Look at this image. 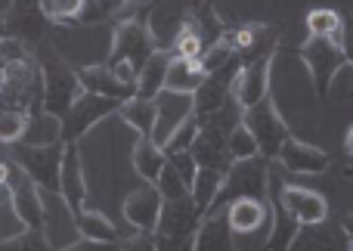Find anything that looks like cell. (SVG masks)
Instances as JSON below:
<instances>
[{
  "label": "cell",
  "instance_id": "obj_39",
  "mask_svg": "<svg viewBox=\"0 0 353 251\" xmlns=\"http://www.w3.org/2000/svg\"><path fill=\"white\" fill-rule=\"evenodd\" d=\"M124 251H159V245H155L152 236H137V239H130L124 245Z\"/></svg>",
  "mask_w": 353,
  "mask_h": 251
},
{
  "label": "cell",
  "instance_id": "obj_44",
  "mask_svg": "<svg viewBox=\"0 0 353 251\" xmlns=\"http://www.w3.org/2000/svg\"><path fill=\"white\" fill-rule=\"evenodd\" d=\"M350 251H353V248H350Z\"/></svg>",
  "mask_w": 353,
  "mask_h": 251
},
{
  "label": "cell",
  "instance_id": "obj_7",
  "mask_svg": "<svg viewBox=\"0 0 353 251\" xmlns=\"http://www.w3.org/2000/svg\"><path fill=\"white\" fill-rule=\"evenodd\" d=\"M301 56H304V62L310 66L319 93L329 90L335 72L344 66V59H347L344 50H341V43H338L335 37H310V41L304 43V50H301Z\"/></svg>",
  "mask_w": 353,
  "mask_h": 251
},
{
  "label": "cell",
  "instance_id": "obj_22",
  "mask_svg": "<svg viewBox=\"0 0 353 251\" xmlns=\"http://www.w3.org/2000/svg\"><path fill=\"white\" fill-rule=\"evenodd\" d=\"M174 53H165V50H155L149 56V62L143 66L140 78H137V97L143 99H155L161 90H165V78H168V68H171Z\"/></svg>",
  "mask_w": 353,
  "mask_h": 251
},
{
  "label": "cell",
  "instance_id": "obj_11",
  "mask_svg": "<svg viewBox=\"0 0 353 251\" xmlns=\"http://www.w3.org/2000/svg\"><path fill=\"white\" fill-rule=\"evenodd\" d=\"M6 186H10L12 208H16V214L22 217V223L28 230H41V223H43V205H41V192H37L34 180H31L19 165H12Z\"/></svg>",
  "mask_w": 353,
  "mask_h": 251
},
{
  "label": "cell",
  "instance_id": "obj_12",
  "mask_svg": "<svg viewBox=\"0 0 353 251\" xmlns=\"http://www.w3.org/2000/svg\"><path fill=\"white\" fill-rule=\"evenodd\" d=\"M78 81L87 93H99L115 103H128L137 97V84H124L109 66H84L78 68Z\"/></svg>",
  "mask_w": 353,
  "mask_h": 251
},
{
  "label": "cell",
  "instance_id": "obj_26",
  "mask_svg": "<svg viewBox=\"0 0 353 251\" xmlns=\"http://www.w3.org/2000/svg\"><path fill=\"white\" fill-rule=\"evenodd\" d=\"M223 171H217V168H199V174H195V183H192V202L199 205L201 214H208L214 205V199H217L220 186H223Z\"/></svg>",
  "mask_w": 353,
  "mask_h": 251
},
{
  "label": "cell",
  "instance_id": "obj_43",
  "mask_svg": "<svg viewBox=\"0 0 353 251\" xmlns=\"http://www.w3.org/2000/svg\"><path fill=\"white\" fill-rule=\"evenodd\" d=\"M6 37V22H3V16H0V41Z\"/></svg>",
  "mask_w": 353,
  "mask_h": 251
},
{
  "label": "cell",
  "instance_id": "obj_21",
  "mask_svg": "<svg viewBox=\"0 0 353 251\" xmlns=\"http://www.w3.org/2000/svg\"><path fill=\"white\" fill-rule=\"evenodd\" d=\"M205 68L199 66V59H186V56H174L171 68H168V78H165V90L174 93H189L195 97L201 84H205Z\"/></svg>",
  "mask_w": 353,
  "mask_h": 251
},
{
  "label": "cell",
  "instance_id": "obj_33",
  "mask_svg": "<svg viewBox=\"0 0 353 251\" xmlns=\"http://www.w3.org/2000/svg\"><path fill=\"white\" fill-rule=\"evenodd\" d=\"M25 112H0V143H16L25 134Z\"/></svg>",
  "mask_w": 353,
  "mask_h": 251
},
{
  "label": "cell",
  "instance_id": "obj_20",
  "mask_svg": "<svg viewBox=\"0 0 353 251\" xmlns=\"http://www.w3.org/2000/svg\"><path fill=\"white\" fill-rule=\"evenodd\" d=\"M59 196L68 202V208L74 214L84 211V177H81V165H78V152L68 143L65 155H62V174H59Z\"/></svg>",
  "mask_w": 353,
  "mask_h": 251
},
{
  "label": "cell",
  "instance_id": "obj_32",
  "mask_svg": "<svg viewBox=\"0 0 353 251\" xmlns=\"http://www.w3.org/2000/svg\"><path fill=\"white\" fill-rule=\"evenodd\" d=\"M0 251H53V245L47 242V236H41V230H28V233L3 242Z\"/></svg>",
  "mask_w": 353,
  "mask_h": 251
},
{
  "label": "cell",
  "instance_id": "obj_17",
  "mask_svg": "<svg viewBox=\"0 0 353 251\" xmlns=\"http://www.w3.org/2000/svg\"><path fill=\"white\" fill-rule=\"evenodd\" d=\"M292 251H350V236L338 227L323 223H304L294 233Z\"/></svg>",
  "mask_w": 353,
  "mask_h": 251
},
{
  "label": "cell",
  "instance_id": "obj_14",
  "mask_svg": "<svg viewBox=\"0 0 353 251\" xmlns=\"http://www.w3.org/2000/svg\"><path fill=\"white\" fill-rule=\"evenodd\" d=\"M199 217H201V211H199V205L192 202V196L165 199L155 233L159 236H192V230L199 227Z\"/></svg>",
  "mask_w": 353,
  "mask_h": 251
},
{
  "label": "cell",
  "instance_id": "obj_41",
  "mask_svg": "<svg viewBox=\"0 0 353 251\" xmlns=\"http://www.w3.org/2000/svg\"><path fill=\"white\" fill-rule=\"evenodd\" d=\"M341 227H344V233H347V236H350V242H353V214H344Z\"/></svg>",
  "mask_w": 353,
  "mask_h": 251
},
{
  "label": "cell",
  "instance_id": "obj_5",
  "mask_svg": "<svg viewBox=\"0 0 353 251\" xmlns=\"http://www.w3.org/2000/svg\"><path fill=\"white\" fill-rule=\"evenodd\" d=\"M195 112V99L189 93H174V90H161L155 97V128H152V143L165 149L171 143L174 130L186 121Z\"/></svg>",
  "mask_w": 353,
  "mask_h": 251
},
{
  "label": "cell",
  "instance_id": "obj_34",
  "mask_svg": "<svg viewBox=\"0 0 353 251\" xmlns=\"http://www.w3.org/2000/svg\"><path fill=\"white\" fill-rule=\"evenodd\" d=\"M155 183H159L161 199H183V196H192V192H189V186L183 183L180 174H176L171 165H165V171H161V177L155 180Z\"/></svg>",
  "mask_w": 353,
  "mask_h": 251
},
{
  "label": "cell",
  "instance_id": "obj_8",
  "mask_svg": "<svg viewBox=\"0 0 353 251\" xmlns=\"http://www.w3.org/2000/svg\"><path fill=\"white\" fill-rule=\"evenodd\" d=\"M263 190H267V168H263V161L245 159L226 171L223 186H220L214 202H220V199H232V202L236 199H261Z\"/></svg>",
  "mask_w": 353,
  "mask_h": 251
},
{
  "label": "cell",
  "instance_id": "obj_38",
  "mask_svg": "<svg viewBox=\"0 0 353 251\" xmlns=\"http://www.w3.org/2000/svg\"><path fill=\"white\" fill-rule=\"evenodd\" d=\"M115 245L112 242H93V239H84V242H74V245L62 248V251H112Z\"/></svg>",
  "mask_w": 353,
  "mask_h": 251
},
{
  "label": "cell",
  "instance_id": "obj_29",
  "mask_svg": "<svg viewBox=\"0 0 353 251\" xmlns=\"http://www.w3.org/2000/svg\"><path fill=\"white\" fill-rule=\"evenodd\" d=\"M307 28L313 37H335L341 41V16L335 10H313L307 16Z\"/></svg>",
  "mask_w": 353,
  "mask_h": 251
},
{
  "label": "cell",
  "instance_id": "obj_27",
  "mask_svg": "<svg viewBox=\"0 0 353 251\" xmlns=\"http://www.w3.org/2000/svg\"><path fill=\"white\" fill-rule=\"evenodd\" d=\"M121 115L130 128H137L143 137H152V128H155V99H143V97H134L121 106Z\"/></svg>",
  "mask_w": 353,
  "mask_h": 251
},
{
  "label": "cell",
  "instance_id": "obj_25",
  "mask_svg": "<svg viewBox=\"0 0 353 251\" xmlns=\"http://www.w3.org/2000/svg\"><path fill=\"white\" fill-rule=\"evenodd\" d=\"M165 165H168L165 149L155 146L152 137H143V140L137 143V149H134V168L140 171V177L155 183V180L161 177V171H165Z\"/></svg>",
  "mask_w": 353,
  "mask_h": 251
},
{
  "label": "cell",
  "instance_id": "obj_28",
  "mask_svg": "<svg viewBox=\"0 0 353 251\" xmlns=\"http://www.w3.org/2000/svg\"><path fill=\"white\" fill-rule=\"evenodd\" d=\"M78 233H84V239H93V242H112V245L118 242V230L103 214H97V211H81Z\"/></svg>",
  "mask_w": 353,
  "mask_h": 251
},
{
  "label": "cell",
  "instance_id": "obj_24",
  "mask_svg": "<svg viewBox=\"0 0 353 251\" xmlns=\"http://www.w3.org/2000/svg\"><path fill=\"white\" fill-rule=\"evenodd\" d=\"M263 205L261 199H236V202L230 205V211H226V221H230V230L232 233H254L257 227L263 223Z\"/></svg>",
  "mask_w": 353,
  "mask_h": 251
},
{
  "label": "cell",
  "instance_id": "obj_3",
  "mask_svg": "<svg viewBox=\"0 0 353 251\" xmlns=\"http://www.w3.org/2000/svg\"><path fill=\"white\" fill-rule=\"evenodd\" d=\"M62 155H65V149H62L59 143H53V146H19L12 159H16V165L22 168L34 183H41L43 190L59 192Z\"/></svg>",
  "mask_w": 353,
  "mask_h": 251
},
{
  "label": "cell",
  "instance_id": "obj_16",
  "mask_svg": "<svg viewBox=\"0 0 353 251\" xmlns=\"http://www.w3.org/2000/svg\"><path fill=\"white\" fill-rule=\"evenodd\" d=\"M282 208L304 227V223H323L329 217V202L313 190H301V186H285L282 190Z\"/></svg>",
  "mask_w": 353,
  "mask_h": 251
},
{
  "label": "cell",
  "instance_id": "obj_15",
  "mask_svg": "<svg viewBox=\"0 0 353 251\" xmlns=\"http://www.w3.org/2000/svg\"><path fill=\"white\" fill-rule=\"evenodd\" d=\"M161 205H165V199H161L159 186H143V190H137L128 196V202H124V217H128L137 230L152 233V230L159 227Z\"/></svg>",
  "mask_w": 353,
  "mask_h": 251
},
{
  "label": "cell",
  "instance_id": "obj_13",
  "mask_svg": "<svg viewBox=\"0 0 353 251\" xmlns=\"http://www.w3.org/2000/svg\"><path fill=\"white\" fill-rule=\"evenodd\" d=\"M267 84H270V59L261 56L257 62H248V66L239 68L236 81H232V97L242 109H251L257 106L263 97H267Z\"/></svg>",
  "mask_w": 353,
  "mask_h": 251
},
{
  "label": "cell",
  "instance_id": "obj_30",
  "mask_svg": "<svg viewBox=\"0 0 353 251\" xmlns=\"http://www.w3.org/2000/svg\"><path fill=\"white\" fill-rule=\"evenodd\" d=\"M230 155H232V161H245L257 155V140L251 137V130L245 124H239L230 134Z\"/></svg>",
  "mask_w": 353,
  "mask_h": 251
},
{
  "label": "cell",
  "instance_id": "obj_4",
  "mask_svg": "<svg viewBox=\"0 0 353 251\" xmlns=\"http://www.w3.org/2000/svg\"><path fill=\"white\" fill-rule=\"evenodd\" d=\"M41 205H43V223L47 227V242L53 248H68L78 242V214L68 208V202L53 190H41Z\"/></svg>",
  "mask_w": 353,
  "mask_h": 251
},
{
  "label": "cell",
  "instance_id": "obj_9",
  "mask_svg": "<svg viewBox=\"0 0 353 251\" xmlns=\"http://www.w3.org/2000/svg\"><path fill=\"white\" fill-rule=\"evenodd\" d=\"M6 22V37H16L25 47L41 41L47 31V12H43L41 0H12L10 12L3 16Z\"/></svg>",
  "mask_w": 353,
  "mask_h": 251
},
{
  "label": "cell",
  "instance_id": "obj_23",
  "mask_svg": "<svg viewBox=\"0 0 353 251\" xmlns=\"http://www.w3.org/2000/svg\"><path fill=\"white\" fill-rule=\"evenodd\" d=\"M62 137V118L50 115V112H34L25 124V146H53Z\"/></svg>",
  "mask_w": 353,
  "mask_h": 251
},
{
  "label": "cell",
  "instance_id": "obj_6",
  "mask_svg": "<svg viewBox=\"0 0 353 251\" xmlns=\"http://www.w3.org/2000/svg\"><path fill=\"white\" fill-rule=\"evenodd\" d=\"M242 124L251 130V137L257 140V149H261L263 155H276L282 149V143L288 140V130L285 124L279 121V115H276V109L267 103V99H261L257 106H251V109H245L242 115Z\"/></svg>",
  "mask_w": 353,
  "mask_h": 251
},
{
  "label": "cell",
  "instance_id": "obj_1",
  "mask_svg": "<svg viewBox=\"0 0 353 251\" xmlns=\"http://www.w3.org/2000/svg\"><path fill=\"white\" fill-rule=\"evenodd\" d=\"M152 53H155V37H152V31H149V25L140 22V19H128V22L118 25L115 37H112L109 66L128 62V66L140 74Z\"/></svg>",
  "mask_w": 353,
  "mask_h": 251
},
{
  "label": "cell",
  "instance_id": "obj_42",
  "mask_svg": "<svg viewBox=\"0 0 353 251\" xmlns=\"http://www.w3.org/2000/svg\"><path fill=\"white\" fill-rule=\"evenodd\" d=\"M347 152H350V155H353V128H350V130H347Z\"/></svg>",
  "mask_w": 353,
  "mask_h": 251
},
{
  "label": "cell",
  "instance_id": "obj_35",
  "mask_svg": "<svg viewBox=\"0 0 353 251\" xmlns=\"http://www.w3.org/2000/svg\"><path fill=\"white\" fill-rule=\"evenodd\" d=\"M81 3H84V0H41L47 19H72V16H78Z\"/></svg>",
  "mask_w": 353,
  "mask_h": 251
},
{
  "label": "cell",
  "instance_id": "obj_10",
  "mask_svg": "<svg viewBox=\"0 0 353 251\" xmlns=\"http://www.w3.org/2000/svg\"><path fill=\"white\" fill-rule=\"evenodd\" d=\"M112 109H118L115 99H105V97H99V93L84 90L78 99H74L72 109H68L65 121H62V140L74 143L87 128H93V124H97L103 115H109Z\"/></svg>",
  "mask_w": 353,
  "mask_h": 251
},
{
  "label": "cell",
  "instance_id": "obj_19",
  "mask_svg": "<svg viewBox=\"0 0 353 251\" xmlns=\"http://www.w3.org/2000/svg\"><path fill=\"white\" fill-rule=\"evenodd\" d=\"M192 251H236L232 248V230L223 211H208V217L201 221L199 236H195Z\"/></svg>",
  "mask_w": 353,
  "mask_h": 251
},
{
  "label": "cell",
  "instance_id": "obj_2",
  "mask_svg": "<svg viewBox=\"0 0 353 251\" xmlns=\"http://www.w3.org/2000/svg\"><path fill=\"white\" fill-rule=\"evenodd\" d=\"M81 81L78 72H72L68 66H62L59 59L43 62V112L56 118H65L68 109L74 106V99L81 97Z\"/></svg>",
  "mask_w": 353,
  "mask_h": 251
},
{
  "label": "cell",
  "instance_id": "obj_37",
  "mask_svg": "<svg viewBox=\"0 0 353 251\" xmlns=\"http://www.w3.org/2000/svg\"><path fill=\"white\" fill-rule=\"evenodd\" d=\"M341 28H344V34H341V50H344V56L350 59V66H353V19H347V22H341Z\"/></svg>",
  "mask_w": 353,
  "mask_h": 251
},
{
  "label": "cell",
  "instance_id": "obj_18",
  "mask_svg": "<svg viewBox=\"0 0 353 251\" xmlns=\"http://www.w3.org/2000/svg\"><path fill=\"white\" fill-rule=\"evenodd\" d=\"M279 161L294 174H319L329 168V155L323 149H313L307 143L298 140H285L279 149Z\"/></svg>",
  "mask_w": 353,
  "mask_h": 251
},
{
  "label": "cell",
  "instance_id": "obj_40",
  "mask_svg": "<svg viewBox=\"0 0 353 251\" xmlns=\"http://www.w3.org/2000/svg\"><path fill=\"white\" fill-rule=\"evenodd\" d=\"M10 161H3V159H0V186H6V180H10Z\"/></svg>",
  "mask_w": 353,
  "mask_h": 251
},
{
  "label": "cell",
  "instance_id": "obj_31",
  "mask_svg": "<svg viewBox=\"0 0 353 251\" xmlns=\"http://www.w3.org/2000/svg\"><path fill=\"white\" fill-rule=\"evenodd\" d=\"M128 3V0H84L81 3V22H99V19H105V16H112V12H118L121 6Z\"/></svg>",
  "mask_w": 353,
  "mask_h": 251
},
{
  "label": "cell",
  "instance_id": "obj_36",
  "mask_svg": "<svg viewBox=\"0 0 353 251\" xmlns=\"http://www.w3.org/2000/svg\"><path fill=\"white\" fill-rule=\"evenodd\" d=\"M155 245H159V251H192L195 242L192 236H159Z\"/></svg>",
  "mask_w": 353,
  "mask_h": 251
}]
</instances>
